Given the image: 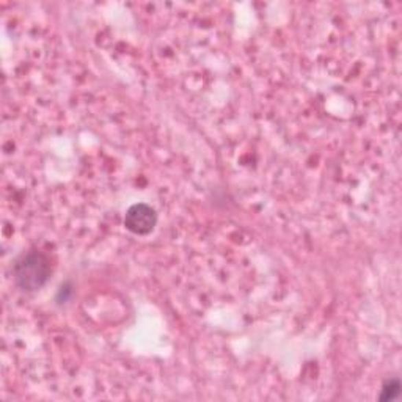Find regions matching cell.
<instances>
[{
  "instance_id": "obj_1",
  "label": "cell",
  "mask_w": 402,
  "mask_h": 402,
  "mask_svg": "<svg viewBox=\"0 0 402 402\" xmlns=\"http://www.w3.org/2000/svg\"><path fill=\"white\" fill-rule=\"evenodd\" d=\"M51 272V261L45 253L36 250L23 253L13 264L14 283L25 292L41 289L47 283Z\"/></svg>"
},
{
  "instance_id": "obj_2",
  "label": "cell",
  "mask_w": 402,
  "mask_h": 402,
  "mask_svg": "<svg viewBox=\"0 0 402 402\" xmlns=\"http://www.w3.org/2000/svg\"><path fill=\"white\" fill-rule=\"evenodd\" d=\"M157 225V213L146 203H135L130 206L124 215V226L126 230L137 236H146L154 230Z\"/></svg>"
},
{
  "instance_id": "obj_3",
  "label": "cell",
  "mask_w": 402,
  "mask_h": 402,
  "mask_svg": "<svg viewBox=\"0 0 402 402\" xmlns=\"http://www.w3.org/2000/svg\"><path fill=\"white\" fill-rule=\"evenodd\" d=\"M401 394V382L399 379H391L388 382H385L382 387V391H380L379 399L380 401H393L398 398Z\"/></svg>"
},
{
  "instance_id": "obj_4",
  "label": "cell",
  "mask_w": 402,
  "mask_h": 402,
  "mask_svg": "<svg viewBox=\"0 0 402 402\" xmlns=\"http://www.w3.org/2000/svg\"><path fill=\"white\" fill-rule=\"evenodd\" d=\"M74 294V289H73V285L71 283H63L60 286L58 289V294H57V302L62 305V303H67L69 298L73 297Z\"/></svg>"
}]
</instances>
